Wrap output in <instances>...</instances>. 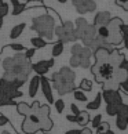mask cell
Listing matches in <instances>:
<instances>
[{
  "instance_id": "cell-1",
  "label": "cell",
  "mask_w": 128,
  "mask_h": 134,
  "mask_svg": "<svg viewBox=\"0 0 128 134\" xmlns=\"http://www.w3.org/2000/svg\"><path fill=\"white\" fill-rule=\"evenodd\" d=\"M3 68H4L3 79L13 82L19 88L26 82L29 73L32 71V64H31V59L25 58L23 54L18 53L14 57H7L4 59Z\"/></svg>"
},
{
  "instance_id": "cell-2",
  "label": "cell",
  "mask_w": 128,
  "mask_h": 134,
  "mask_svg": "<svg viewBox=\"0 0 128 134\" xmlns=\"http://www.w3.org/2000/svg\"><path fill=\"white\" fill-rule=\"evenodd\" d=\"M54 28H55V22L54 18L48 14L44 15H39L36 18H33L32 21V29L39 33V36L43 39H48L51 40L52 35H54Z\"/></svg>"
},
{
  "instance_id": "cell-3",
  "label": "cell",
  "mask_w": 128,
  "mask_h": 134,
  "mask_svg": "<svg viewBox=\"0 0 128 134\" xmlns=\"http://www.w3.org/2000/svg\"><path fill=\"white\" fill-rule=\"evenodd\" d=\"M31 111L36 112V115L39 118V130H41V131L51 130L54 123L50 118V107L48 105H40L39 101H34L31 105Z\"/></svg>"
},
{
  "instance_id": "cell-4",
  "label": "cell",
  "mask_w": 128,
  "mask_h": 134,
  "mask_svg": "<svg viewBox=\"0 0 128 134\" xmlns=\"http://www.w3.org/2000/svg\"><path fill=\"white\" fill-rule=\"evenodd\" d=\"M51 80H52V88L57 90V93L59 94V96H65V94H68V93H72L76 88L75 82L68 80V79L63 77L59 72L52 73Z\"/></svg>"
},
{
  "instance_id": "cell-5",
  "label": "cell",
  "mask_w": 128,
  "mask_h": 134,
  "mask_svg": "<svg viewBox=\"0 0 128 134\" xmlns=\"http://www.w3.org/2000/svg\"><path fill=\"white\" fill-rule=\"evenodd\" d=\"M113 71H114V68H113L109 62H103V64H94V65L91 66V72L92 75L95 76L96 82H106V80H110L112 76H113Z\"/></svg>"
},
{
  "instance_id": "cell-6",
  "label": "cell",
  "mask_w": 128,
  "mask_h": 134,
  "mask_svg": "<svg viewBox=\"0 0 128 134\" xmlns=\"http://www.w3.org/2000/svg\"><path fill=\"white\" fill-rule=\"evenodd\" d=\"M70 53L72 55H76L78 58L81 68H88L91 65V50L87 47H83L81 44H73L70 47Z\"/></svg>"
},
{
  "instance_id": "cell-7",
  "label": "cell",
  "mask_w": 128,
  "mask_h": 134,
  "mask_svg": "<svg viewBox=\"0 0 128 134\" xmlns=\"http://www.w3.org/2000/svg\"><path fill=\"white\" fill-rule=\"evenodd\" d=\"M0 94L6 96L8 98H18V97H22V91H19V88L14 84L13 82L6 80V79H0Z\"/></svg>"
},
{
  "instance_id": "cell-8",
  "label": "cell",
  "mask_w": 128,
  "mask_h": 134,
  "mask_svg": "<svg viewBox=\"0 0 128 134\" xmlns=\"http://www.w3.org/2000/svg\"><path fill=\"white\" fill-rule=\"evenodd\" d=\"M73 6L76 7L77 13L84 14V13H92L96 8V3L94 0H72Z\"/></svg>"
},
{
  "instance_id": "cell-9",
  "label": "cell",
  "mask_w": 128,
  "mask_h": 134,
  "mask_svg": "<svg viewBox=\"0 0 128 134\" xmlns=\"http://www.w3.org/2000/svg\"><path fill=\"white\" fill-rule=\"evenodd\" d=\"M54 35H57V37L59 39V42H62L63 44L77 40L76 35H75V29H73V31H66V29L62 28V25L54 28Z\"/></svg>"
},
{
  "instance_id": "cell-10",
  "label": "cell",
  "mask_w": 128,
  "mask_h": 134,
  "mask_svg": "<svg viewBox=\"0 0 128 134\" xmlns=\"http://www.w3.org/2000/svg\"><path fill=\"white\" fill-rule=\"evenodd\" d=\"M102 98L105 100L106 104H113V105H120L123 104V97L121 94L117 90H113V88H107V90H103Z\"/></svg>"
},
{
  "instance_id": "cell-11",
  "label": "cell",
  "mask_w": 128,
  "mask_h": 134,
  "mask_svg": "<svg viewBox=\"0 0 128 134\" xmlns=\"http://www.w3.org/2000/svg\"><path fill=\"white\" fill-rule=\"evenodd\" d=\"M54 66V59H43V61H39L36 64L32 65V69L37 73L39 76H44L46 73L50 71V68Z\"/></svg>"
},
{
  "instance_id": "cell-12",
  "label": "cell",
  "mask_w": 128,
  "mask_h": 134,
  "mask_svg": "<svg viewBox=\"0 0 128 134\" xmlns=\"http://www.w3.org/2000/svg\"><path fill=\"white\" fill-rule=\"evenodd\" d=\"M40 86H41V91H43V94H44V97H46V100L50 102V104H52L55 100H54V96H52L51 83L48 82L47 77H44V76L40 77Z\"/></svg>"
},
{
  "instance_id": "cell-13",
  "label": "cell",
  "mask_w": 128,
  "mask_h": 134,
  "mask_svg": "<svg viewBox=\"0 0 128 134\" xmlns=\"http://www.w3.org/2000/svg\"><path fill=\"white\" fill-rule=\"evenodd\" d=\"M107 44H113V46H119L120 43L124 42V37L120 32V28L119 29H110L109 31V36L106 37Z\"/></svg>"
},
{
  "instance_id": "cell-14",
  "label": "cell",
  "mask_w": 128,
  "mask_h": 134,
  "mask_svg": "<svg viewBox=\"0 0 128 134\" xmlns=\"http://www.w3.org/2000/svg\"><path fill=\"white\" fill-rule=\"evenodd\" d=\"M110 50L107 48V46H101L94 51V57H95V62L96 64H103L107 62V57H109Z\"/></svg>"
},
{
  "instance_id": "cell-15",
  "label": "cell",
  "mask_w": 128,
  "mask_h": 134,
  "mask_svg": "<svg viewBox=\"0 0 128 134\" xmlns=\"http://www.w3.org/2000/svg\"><path fill=\"white\" fill-rule=\"evenodd\" d=\"M95 36H96V28L94 25H91V24H87L80 35V40H83V43H87L88 40L94 39Z\"/></svg>"
},
{
  "instance_id": "cell-16",
  "label": "cell",
  "mask_w": 128,
  "mask_h": 134,
  "mask_svg": "<svg viewBox=\"0 0 128 134\" xmlns=\"http://www.w3.org/2000/svg\"><path fill=\"white\" fill-rule=\"evenodd\" d=\"M112 19V15L109 11H101L94 17V26H102V25H107L109 21Z\"/></svg>"
},
{
  "instance_id": "cell-17",
  "label": "cell",
  "mask_w": 128,
  "mask_h": 134,
  "mask_svg": "<svg viewBox=\"0 0 128 134\" xmlns=\"http://www.w3.org/2000/svg\"><path fill=\"white\" fill-rule=\"evenodd\" d=\"M22 133L23 134H34L39 131V125L36 123H33L32 120H29V119L25 116V120L22 122Z\"/></svg>"
},
{
  "instance_id": "cell-18",
  "label": "cell",
  "mask_w": 128,
  "mask_h": 134,
  "mask_svg": "<svg viewBox=\"0 0 128 134\" xmlns=\"http://www.w3.org/2000/svg\"><path fill=\"white\" fill-rule=\"evenodd\" d=\"M125 55L124 54H121L119 50H113L109 53V57H107V62L110 64L113 68H117L119 66V64L121 62V59L124 58Z\"/></svg>"
},
{
  "instance_id": "cell-19",
  "label": "cell",
  "mask_w": 128,
  "mask_h": 134,
  "mask_svg": "<svg viewBox=\"0 0 128 134\" xmlns=\"http://www.w3.org/2000/svg\"><path fill=\"white\" fill-rule=\"evenodd\" d=\"M39 88H40V76L36 75L31 79V82H29V97L31 98L36 97Z\"/></svg>"
},
{
  "instance_id": "cell-20",
  "label": "cell",
  "mask_w": 128,
  "mask_h": 134,
  "mask_svg": "<svg viewBox=\"0 0 128 134\" xmlns=\"http://www.w3.org/2000/svg\"><path fill=\"white\" fill-rule=\"evenodd\" d=\"M116 79L117 83H121L124 82L125 79H128V73H127V69H120V68H114V71H113V76Z\"/></svg>"
},
{
  "instance_id": "cell-21",
  "label": "cell",
  "mask_w": 128,
  "mask_h": 134,
  "mask_svg": "<svg viewBox=\"0 0 128 134\" xmlns=\"http://www.w3.org/2000/svg\"><path fill=\"white\" fill-rule=\"evenodd\" d=\"M25 26H26L25 22H21V24H18V25H15L11 29V32H10V37L11 39H18L22 35V32L25 31Z\"/></svg>"
},
{
  "instance_id": "cell-22",
  "label": "cell",
  "mask_w": 128,
  "mask_h": 134,
  "mask_svg": "<svg viewBox=\"0 0 128 134\" xmlns=\"http://www.w3.org/2000/svg\"><path fill=\"white\" fill-rule=\"evenodd\" d=\"M101 102H102V94L98 93L94 100L87 104V109H90V111H95V109H98L101 107Z\"/></svg>"
},
{
  "instance_id": "cell-23",
  "label": "cell",
  "mask_w": 128,
  "mask_h": 134,
  "mask_svg": "<svg viewBox=\"0 0 128 134\" xmlns=\"http://www.w3.org/2000/svg\"><path fill=\"white\" fill-rule=\"evenodd\" d=\"M88 122H90V115H88V112L80 111V113H78V115L76 116V123H78L80 126L84 127Z\"/></svg>"
},
{
  "instance_id": "cell-24",
  "label": "cell",
  "mask_w": 128,
  "mask_h": 134,
  "mask_svg": "<svg viewBox=\"0 0 128 134\" xmlns=\"http://www.w3.org/2000/svg\"><path fill=\"white\" fill-rule=\"evenodd\" d=\"M59 73L63 76V77H66L68 80H72V82H75V79H76V75H75V72L72 71L70 68H68V66H62L59 69Z\"/></svg>"
},
{
  "instance_id": "cell-25",
  "label": "cell",
  "mask_w": 128,
  "mask_h": 134,
  "mask_svg": "<svg viewBox=\"0 0 128 134\" xmlns=\"http://www.w3.org/2000/svg\"><path fill=\"white\" fill-rule=\"evenodd\" d=\"M15 107H17L18 113H21V115H23V116H26V115H29V113H31V105H28L26 102L15 104Z\"/></svg>"
},
{
  "instance_id": "cell-26",
  "label": "cell",
  "mask_w": 128,
  "mask_h": 134,
  "mask_svg": "<svg viewBox=\"0 0 128 134\" xmlns=\"http://www.w3.org/2000/svg\"><path fill=\"white\" fill-rule=\"evenodd\" d=\"M31 43H32V46H33L34 48H43V47L47 46V42L44 40L43 37H40V36L32 37V39H31Z\"/></svg>"
},
{
  "instance_id": "cell-27",
  "label": "cell",
  "mask_w": 128,
  "mask_h": 134,
  "mask_svg": "<svg viewBox=\"0 0 128 134\" xmlns=\"http://www.w3.org/2000/svg\"><path fill=\"white\" fill-rule=\"evenodd\" d=\"M116 126H117V129H119V130H121V131L127 130V127H128V118L117 116V119H116Z\"/></svg>"
},
{
  "instance_id": "cell-28",
  "label": "cell",
  "mask_w": 128,
  "mask_h": 134,
  "mask_svg": "<svg viewBox=\"0 0 128 134\" xmlns=\"http://www.w3.org/2000/svg\"><path fill=\"white\" fill-rule=\"evenodd\" d=\"M73 97H75L76 101H80V102H87V100H88L87 96L84 94V91L80 90V88H78V90L75 88V91H73Z\"/></svg>"
},
{
  "instance_id": "cell-29",
  "label": "cell",
  "mask_w": 128,
  "mask_h": 134,
  "mask_svg": "<svg viewBox=\"0 0 128 134\" xmlns=\"http://www.w3.org/2000/svg\"><path fill=\"white\" fill-rule=\"evenodd\" d=\"M96 36H99L102 39H106L109 36V28H107V25L96 26Z\"/></svg>"
},
{
  "instance_id": "cell-30",
  "label": "cell",
  "mask_w": 128,
  "mask_h": 134,
  "mask_svg": "<svg viewBox=\"0 0 128 134\" xmlns=\"http://www.w3.org/2000/svg\"><path fill=\"white\" fill-rule=\"evenodd\" d=\"M63 53V43L62 42H58L52 46V57H58Z\"/></svg>"
},
{
  "instance_id": "cell-31",
  "label": "cell",
  "mask_w": 128,
  "mask_h": 134,
  "mask_svg": "<svg viewBox=\"0 0 128 134\" xmlns=\"http://www.w3.org/2000/svg\"><path fill=\"white\" fill-rule=\"evenodd\" d=\"M116 116H121V118H128V105L127 104H120L119 109H117V115Z\"/></svg>"
},
{
  "instance_id": "cell-32",
  "label": "cell",
  "mask_w": 128,
  "mask_h": 134,
  "mask_svg": "<svg viewBox=\"0 0 128 134\" xmlns=\"http://www.w3.org/2000/svg\"><path fill=\"white\" fill-rule=\"evenodd\" d=\"M80 90L83 91H91L92 90V82L88 79H83L80 82Z\"/></svg>"
},
{
  "instance_id": "cell-33",
  "label": "cell",
  "mask_w": 128,
  "mask_h": 134,
  "mask_svg": "<svg viewBox=\"0 0 128 134\" xmlns=\"http://www.w3.org/2000/svg\"><path fill=\"white\" fill-rule=\"evenodd\" d=\"M6 105H15V101L3 96V94H0V107H6Z\"/></svg>"
},
{
  "instance_id": "cell-34",
  "label": "cell",
  "mask_w": 128,
  "mask_h": 134,
  "mask_svg": "<svg viewBox=\"0 0 128 134\" xmlns=\"http://www.w3.org/2000/svg\"><path fill=\"white\" fill-rule=\"evenodd\" d=\"M117 109H119V105L107 104V105H106V113H107L109 116H116V115H117Z\"/></svg>"
},
{
  "instance_id": "cell-35",
  "label": "cell",
  "mask_w": 128,
  "mask_h": 134,
  "mask_svg": "<svg viewBox=\"0 0 128 134\" xmlns=\"http://www.w3.org/2000/svg\"><path fill=\"white\" fill-rule=\"evenodd\" d=\"M109 129H110V126L107 122H101L99 126L96 127V134H103L106 130H109Z\"/></svg>"
},
{
  "instance_id": "cell-36",
  "label": "cell",
  "mask_w": 128,
  "mask_h": 134,
  "mask_svg": "<svg viewBox=\"0 0 128 134\" xmlns=\"http://www.w3.org/2000/svg\"><path fill=\"white\" fill-rule=\"evenodd\" d=\"M54 104H55L57 112H58V113H62V112H63V109H65V101H63L62 98H59V100L54 101Z\"/></svg>"
},
{
  "instance_id": "cell-37",
  "label": "cell",
  "mask_w": 128,
  "mask_h": 134,
  "mask_svg": "<svg viewBox=\"0 0 128 134\" xmlns=\"http://www.w3.org/2000/svg\"><path fill=\"white\" fill-rule=\"evenodd\" d=\"M23 10H25V4H17V6H14V10H13V15H19Z\"/></svg>"
},
{
  "instance_id": "cell-38",
  "label": "cell",
  "mask_w": 128,
  "mask_h": 134,
  "mask_svg": "<svg viewBox=\"0 0 128 134\" xmlns=\"http://www.w3.org/2000/svg\"><path fill=\"white\" fill-rule=\"evenodd\" d=\"M10 47L17 53H21V51L25 50V46H22V44H19V43H13V44H10Z\"/></svg>"
},
{
  "instance_id": "cell-39",
  "label": "cell",
  "mask_w": 128,
  "mask_h": 134,
  "mask_svg": "<svg viewBox=\"0 0 128 134\" xmlns=\"http://www.w3.org/2000/svg\"><path fill=\"white\" fill-rule=\"evenodd\" d=\"M7 14H8V4L7 3H3L2 6H0V15L6 17Z\"/></svg>"
},
{
  "instance_id": "cell-40",
  "label": "cell",
  "mask_w": 128,
  "mask_h": 134,
  "mask_svg": "<svg viewBox=\"0 0 128 134\" xmlns=\"http://www.w3.org/2000/svg\"><path fill=\"white\" fill-rule=\"evenodd\" d=\"M102 122V116L101 115H96L94 119H92V122H91V125H92V127L94 129H96L98 126H99V123Z\"/></svg>"
},
{
  "instance_id": "cell-41",
  "label": "cell",
  "mask_w": 128,
  "mask_h": 134,
  "mask_svg": "<svg viewBox=\"0 0 128 134\" xmlns=\"http://www.w3.org/2000/svg\"><path fill=\"white\" fill-rule=\"evenodd\" d=\"M70 66L72 68H77V66H80V62H78V58L76 57V55H72L70 57Z\"/></svg>"
},
{
  "instance_id": "cell-42",
  "label": "cell",
  "mask_w": 128,
  "mask_h": 134,
  "mask_svg": "<svg viewBox=\"0 0 128 134\" xmlns=\"http://www.w3.org/2000/svg\"><path fill=\"white\" fill-rule=\"evenodd\" d=\"M34 53H36V48H29V50L25 51V54H23V55H25V58L31 59V58L34 55Z\"/></svg>"
},
{
  "instance_id": "cell-43",
  "label": "cell",
  "mask_w": 128,
  "mask_h": 134,
  "mask_svg": "<svg viewBox=\"0 0 128 134\" xmlns=\"http://www.w3.org/2000/svg\"><path fill=\"white\" fill-rule=\"evenodd\" d=\"M116 4H119V6H121L125 10H128V0H116Z\"/></svg>"
},
{
  "instance_id": "cell-44",
  "label": "cell",
  "mask_w": 128,
  "mask_h": 134,
  "mask_svg": "<svg viewBox=\"0 0 128 134\" xmlns=\"http://www.w3.org/2000/svg\"><path fill=\"white\" fill-rule=\"evenodd\" d=\"M117 68H120V69H127L128 68V59H127V57H124L121 59V62L119 64V66Z\"/></svg>"
},
{
  "instance_id": "cell-45",
  "label": "cell",
  "mask_w": 128,
  "mask_h": 134,
  "mask_svg": "<svg viewBox=\"0 0 128 134\" xmlns=\"http://www.w3.org/2000/svg\"><path fill=\"white\" fill-rule=\"evenodd\" d=\"M119 84H120V87L123 88V91H124L125 94H128V79H125L124 82H121Z\"/></svg>"
},
{
  "instance_id": "cell-46",
  "label": "cell",
  "mask_w": 128,
  "mask_h": 134,
  "mask_svg": "<svg viewBox=\"0 0 128 134\" xmlns=\"http://www.w3.org/2000/svg\"><path fill=\"white\" fill-rule=\"evenodd\" d=\"M70 111H72V115H78V113H80V109H78V107L76 105V104H72L70 105Z\"/></svg>"
},
{
  "instance_id": "cell-47",
  "label": "cell",
  "mask_w": 128,
  "mask_h": 134,
  "mask_svg": "<svg viewBox=\"0 0 128 134\" xmlns=\"http://www.w3.org/2000/svg\"><path fill=\"white\" fill-rule=\"evenodd\" d=\"M8 123V119L4 116V115H0V126H4Z\"/></svg>"
},
{
  "instance_id": "cell-48",
  "label": "cell",
  "mask_w": 128,
  "mask_h": 134,
  "mask_svg": "<svg viewBox=\"0 0 128 134\" xmlns=\"http://www.w3.org/2000/svg\"><path fill=\"white\" fill-rule=\"evenodd\" d=\"M66 120L68 122H72V123H76V115H72V113H70V115H68L66 116Z\"/></svg>"
},
{
  "instance_id": "cell-49",
  "label": "cell",
  "mask_w": 128,
  "mask_h": 134,
  "mask_svg": "<svg viewBox=\"0 0 128 134\" xmlns=\"http://www.w3.org/2000/svg\"><path fill=\"white\" fill-rule=\"evenodd\" d=\"M81 130H78V129H73V130H68L66 134H80Z\"/></svg>"
},
{
  "instance_id": "cell-50",
  "label": "cell",
  "mask_w": 128,
  "mask_h": 134,
  "mask_svg": "<svg viewBox=\"0 0 128 134\" xmlns=\"http://www.w3.org/2000/svg\"><path fill=\"white\" fill-rule=\"evenodd\" d=\"M80 134H92V131L90 130V129H87V127L84 126V129H83V130L80 131Z\"/></svg>"
},
{
  "instance_id": "cell-51",
  "label": "cell",
  "mask_w": 128,
  "mask_h": 134,
  "mask_svg": "<svg viewBox=\"0 0 128 134\" xmlns=\"http://www.w3.org/2000/svg\"><path fill=\"white\" fill-rule=\"evenodd\" d=\"M103 134H114V131H112L110 130V129H109V130H106L105 133H103Z\"/></svg>"
},
{
  "instance_id": "cell-52",
  "label": "cell",
  "mask_w": 128,
  "mask_h": 134,
  "mask_svg": "<svg viewBox=\"0 0 128 134\" xmlns=\"http://www.w3.org/2000/svg\"><path fill=\"white\" fill-rule=\"evenodd\" d=\"M2 25H3V17L0 15V28H2Z\"/></svg>"
},
{
  "instance_id": "cell-53",
  "label": "cell",
  "mask_w": 128,
  "mask_h": 134,
  "mask_svg": "<svg viewBox=\"0 0 128 134\" xmlns=\"http://www.w3.org/2000/svg\"><path fill=\"white\" fill-rule=\"evenodd\" d=\"M43 134H51L50 131H43Z\"/></svg>"
},
{
  "instance_id": "cell-54",
  "label": "cell",
  "mask_w": 128,
  "mask_h": 134,
  "mask_svg": "<svg viewBox=\"0 0 128 134\" xmlns=\"http://www.w3.org/2000/svg\"><path fill=\"white\" fill-rule=\"evenodd\" d=\"M58 2H61V3H65V2H66V0H58Z\"/></svg>"
},
{
  "instance_id": "cell-55",
  "label": "cell",
  "mask_w": 128,
  "mask_h": 134,
  "mask_svg": "<svg viewBox=\"0 0 128 134\" xmlns=\"http://www.w3.org/2000/svg\"><path fill=\"white\" fill-rule=\"evenodd\" d=\"M2 134H10V133H8V131H3Z\"/></svg>"
},
{
  "instance_id": "cell-56",
  "label": "cell",
  "mask_w": 128,
  "mask_h": 134,
  "mask_svg": "<svg viewBox=\"0 0 128 134\" xmlns=\"http://www.w3.org/2000/svg\"><path fill=\"white\" fill-rule=\"evenodd\" d=\"M26 2H29V0H26Z\"/></svg>"
}]
</instances>
